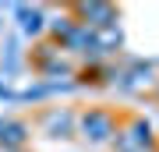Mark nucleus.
<instances>
[{
  "label": "nucleus",
  "instance_id": "f257e3e1",
  "mask_svg": "<svg viewBox=\"0 0 159 152\" xmlns=\"http://www.w3.org/2000/svg\"><path fill=\"white\" fill-rule=\"evenodd\" d=\"M117 127H120V113L110 110V106H85L78 110V131L89 141V145H110L117 138Z\"/></svg>",
  "mask_w": 159,
  "mask_h": 152
},
{
  "label": "nucleus",
  "instance_id": "f03ea898",
  "mask_svg": "<svg viewBox=\"0 0 159 152\" xmlns=\"http://www.w3.org/2000/svg\"><path fill=\"white\" fill-rule=\"evenodd\" d=\"M113 145L117 152H159V138L142 113H127V117H120Z\"/></svg>",
  "mask_w": 159,
  "mask_h": 152
},
{
  "label": "nucleus",
  "instance_id": "7ed1b4c3",
  "mask_svg": "<svg viewBox=\"0 0 159 152\" xmlns=\"http://www.w3.org/2000/svg\"><path fill=\"white\" fill-rule=\"evenodd\" d=\"M159 81V71H156V60H131L127 67H120V78H117V89L124 96H152Z\"/></svg>",
  "mask_w": 159,
  "mask_h": 152
},
{
  "label": "nucleus",
  "instance_id": "20e7f679",
  "mask_svg": "<svg viewBox=\"0 0 159 152\" xmlns=\"http://www.w3.org/2000/svg\"><path fill=\"white\" fill-rule=\"evenodd\" d=\"M67 7V14L74 18L78 25L92 28V32H99V28L106 25H120V11L113 4H102V0H89V4H64Z\"/></svg>",
  "mask_w": 159,
  "mask_h": 152
},
{
  "label": "nucleus",
  "instance_id": "39448f33",
  "mask_svg": "<svg viewBox=\"0 0 159 152\" xmlns=\"http://www.w3.org/2000/svg\"><path fill=\"white\" fill-rule=\"evenodd\" d=\"M39 131L53 141H64V138H74L78 131V110L71 106H46L39 113Z\"/></svg>",
  "mask_w": 159,
  "mask_h": 152
},
{
  "label": "nucleus",
  "instance_id": "423d86ee",
  "mask_svg": "<svg viewBox=\"0 0 159 152\" xmlns=\"http://www.w3.org/2000/svg\"><path fill=\"white\" fill-rule=\"evenodd\" d=\"M11 14H14V21L18 28H21L29 39H39V35H46V7L43 4H11Z\"/></svg>",
  "mask_w": 159,
  "mask_h": 152
},
{
  "label": "nucleus",
  "instance_id": "0eeeda50",
  "mask_svg": "<svg viewBox=\"0 0 159 152\" xmlns=\"http://www.w3.org/2000/svg\"><path fill=\"white\" fill-rule=\"evenodd\" d=\"M32 138V124L18 117H4L0 120V149H29Z\"/></svg>",
  "mask_w": 159,
  "mask_h": 152
},
{
  "label": "nucleus",
  "instance_id": "6e6552de",
  "mask_svg": "<svg viewBox=\"0 0 159 152\" xmlns=\"http://www.w3.org/2000/svg\"><path fill=\"white\" fill-rule=\"evenodd\" d=\"M96 46L102 53V60H113V53H120V46H124V32H120V25H106L96 32Z\"/></svg>",
  "mask_w": 159,
  "mask_h": 152
},
{
  "label": "nucleus",
  "instance_id": "1a4fd4ad",
  "mask_svg": "<svg viewBox=\"0 0 159 152\" xmlns=\"http://www.w3.org/2000/svg\"><path fill=\"white\" fill-rule=\"evenodd\" d=\"M74 25H78V21L67 14V7H64V14H57V18H46V32H50V39L57 43V46L67 43V35L74 32Z\"/></svg>",
  "mask_w": 159,
  "mask_h": 152
},
{
  "label": "nucleus",
  "instance_id": "9d476101",
  "mask_svg": "<svg viewBox=\"0 0 159 152\" xmlns=\"http://www.w3.org/2000/svg\"><path fill=\"white\" fill-rule=\"evenodd\" d=\"M14 96H18V92H14L11 85H7V78H4V81H0V99H4V103H14Z\"/></svg>",
  "mask_w": 159,
  "mask_h": 152
},
{
  "label": "nucleus",
  "instance_id": "9b49d317",
  "mask_svg": "<svg viewBox=\"0 0 159 152\" xmlns=\"http://www.w3.org/2000/svg\"><path fill=\"white\" fill-rule=\"evenodd\" d=\"M152 99H156V103H159V81H156V89H152Z\"/></svg>",
  "mask_w": 159,
  "mask_h": 152
},
{
  "label": "nucleus",
  "instance_id": "f8f14e48",
  "mask_svg": "<svg viewBox=\"0 0 159 152\" xmlns=\"http://www.w3.org/2000/svg\"><path fill=\"white\" fill-rule=\"evenodd\" d=\"M4 152H29V149H4Z\"/></svg>",
  "mask_w": 159,
  "mask_h": 152
},
{
  "label": "nucleus",
  "instance_id": "ddd939ff",
  "mask_svg": "<svg viewBox=\"0 0 159 152\" xmlns=\"http://www.w3.org/2000/svg\"><path fill=\"white\" fill-rule=\"evenodd\" d=\"M0 32H4V11H0Z\"/></svg>",
  "mask_w": 159,
  "mask_h": 152
}]
</instances>
